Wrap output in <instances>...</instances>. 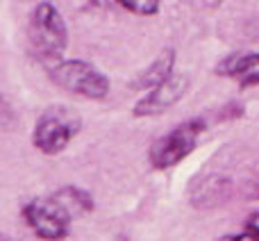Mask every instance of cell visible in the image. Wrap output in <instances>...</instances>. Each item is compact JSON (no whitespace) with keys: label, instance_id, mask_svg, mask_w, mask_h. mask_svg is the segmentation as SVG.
I'll list each match as a JSON object with an SVG mask.
<instances>
[{"label":"cell","instance_id":"6da1fadb","mask_svg":"<svg viewBox=\"0 0 259 241\" xmlns=\"http://www.w3.org/2000/svg\"><path fill=\"white\" fill-rule=\"evenodd\" d=\"M30 48L34 57L48 68L64 59L68 46V30L59 9L53 3H39L30 14Z\"/></svg>","mask_w":259,"mask_h":241},{"label":"cell","instance_id":"7a4b0ae2","mask_svg":"<svg viewBox=\"0 0 259 241\" xmlns=\"http://www.w3.org/2000/svg\"><path fill=\"white\" fill-rule=\"evenodd\" d=\"M82 128L80 114L68 107H50L39 116L32 132V143L44 155H59L77 137Z\"/></svg>","mask_w":259,"mask_h":241},{"label":"cell","instance_id":"3957f363","mask_svg":"<svg viewBox=\"0 0 259 241\" xmlns=\"http://www.w3.org/2000/svg\"><path fill=\"white\" fill-rule=\"evenodd\" d=\"M205 130H207V123L202 118H191L180 123L178 128H173L168 134L159 137L150 146V152H148L150 166L157 171H166L170 166L180 164L198 146Z\"/></svg>","mask_w":259,"mask_h":241},{"label":"cell","instance_id":"277c9868","mask_svg":"<svg viewBox=\"0 0 259 241\" xmlns=\"http://www.w3.org/2000/svg\"><path fill=\"white\" fill-rule=\"evenodd\" d=\"M50 77L62 89L94 100H103L112 87L109 77L84 59H62L57 66L50 68Z\"/></svg>","mask_w":259,"mask_h":241},{"label":"cell","instance_id":"5b68a950","mask_svg":"<svg viewBox=\"0 0 259 241\" xmlns=\"http://www.w3.org/2000/svg\"><path fill=\"white\" fill-rule=\"evenodd\" d=\"M23 219L27 221V225H30L41 239L59 241L66 237L68 223H71V219H73V212L68 210L57 198V193H55V196L36 198V200L27 203L25 210H23Z\"/></svg>","mask_w":259,"mask_h":241},{"label":"cell","instance_id":"8992f818","mask_svg":"<svg viewBox=\"0 0 259 241\" xmlns=\"http://www.w3.org/2000/svg\"><path fill=\"white\" fill-rule=\"evenodd\" d=\"M189 89V77L182 73H173L166 82H161L159 87L150 89L143 98H139V103L132 107V114L137 118L143 116H157V114L170 109L173 105H178L182 100V96Z\"/></svg>","mask_w":259,"mask_h":241},{"label":"cell","instance_id":"52a82bcc","mask_svg":"<svg viewBox=\"0 0 259 241\" xmlns=\"http://www.w3.org/2000/svg\"><path fill=\"white\" fill-rule=\"evenodd\" d=\"M216 73L223 77L234 80L239 87L248 89V87L259 85V53H239L230 55L216 66Z\"/></svg>","mask_w":259,"mask_h":241},{"label":"cell","instance_id":"ba28073f","mask_svg":"<svg viewBox=\"0 0 259 241\" xmlns=\"http://www.w3.org/2000/svg\"><path fill=\"white\" fill-rule=\"evenodd\" d=\"M173 64H175V50L173 48H166L157 55V59L141 73L137 75V82H134V89H155L159 87L161 82H166L170 75H173Z\"/></svg>","mask_w":259,"mask_h":241},{"label":"cell","instance_id":"9c48e42d","mask_svg":"<svg viewBox=\"0 0 259 241\" xmlns=\"http://www.w3.org/2000/svg\"><path fill=\"white\" fill-rule=\"evenodd\" d=\"M123 9L137 14V16H152L159 12V3L161 0H116Z\"/></svg>","mask_w":259,"mask_h":241},{"label":"cell","instance_id":"30bf717a","mask_svg":"<svg viewBox=\"0 0 259 241\" xmlns=\"http://www.w3.org/2000/svg\"><path fill=\"white\" fill-rule=\"evenodd\" d=\"M216 241H259V234L246 228V232H241V234H225V237H221Z\"/></svg>","mask_w":259,"mask_h":241},{"label":"cell","instance_id":"8fae6325","mask_svg":"<svg viewBox=\"0 0 259 241\" xmlns=\"http://www.w3.org/2000/svg\"><path fill=\"white\" fill-rule=\"evenodd\" d=\"M246 228H248V230H252V232H257V234H259V212H257V214H252L250 219H248Z\"/></svg>","mask_w":259,"mask_h":241}]
</instances>
